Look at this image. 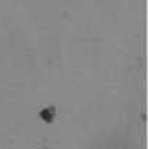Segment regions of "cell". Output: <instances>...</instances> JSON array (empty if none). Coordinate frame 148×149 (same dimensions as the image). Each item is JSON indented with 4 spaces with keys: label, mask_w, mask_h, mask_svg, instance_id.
<instances>
[]
</instances>
